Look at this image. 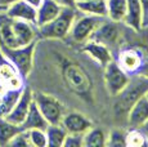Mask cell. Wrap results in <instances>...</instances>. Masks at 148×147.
I'll return each mask as SVG.
<instances>
[{
  "instance_id": "e575fe53",
  "label": "cell",
  "mask_w": 148,
  "mask_h": 147,
  "mask_svg": "<svg viewBox=\"0 0 148 147\" xmlns=\"http://www.w3.org/2000/svg\"><path fill=\"white\" fill-rule=\"evenodd\" d=\"M8 90V87H7V84L4 83L3 80H0V97H1L3 94H4L5 92Z\"/></svg>"
},
{
  "instance_id": "9a60e30c",
  "label": "cell",
  "mask_w": 148,
  "mask_h": 147,
  "mask_svg": "<svg viewBox=\"0 0 148 147\" xmlns=\"http://www.w3.org/2000/svg\"><path fill=\"white\" fill-rule=\"evenodd\" d=\"M124 23L134 31H139L144 26V12L140 0H126V14Z\"/></svg>"
},
{
  "instance_id": "d6a6232c",
  "label": "cell",
  "mask_w": 148,
  "mask_h": 147,
  "mask_svg": "<svg viewBox=\"0 0 148 147\" xmlns=\"http://www.w3.org/2000/svg\"><path fill=\"white\" fill-rule=\"evenodd\" d=\"M14 1H16V0H0V7L7 9V8L9 7L10 4H13Z\"/></svg>"
},
{
  "instance_id": "1f68e13d",
  "label": "cell",
  "mask_w": 148,
  "mask_h": 147,
  "mask_svg": "<svg viewBox=\"0 0 148 147\" xmlns=\"http://www.w3.org/2000/svg\"><path fill=\"white\" fill-rule=\"evenodd\" d=\"M57 1H58L61 5H63V7H72V8H75V0H57Z\"/></svg>"
},
{
  "instance_id": "f35d334b",
  "label": "cell",
  "mask_w": 148,
  "mask_h": 147,
  "mask_svg": "<svg viewBox=\"0 0 148 147\" xmlns=\"http://www.w3.org/2000/svg\"><path fill=\"white\" fill-rule=\"evenodd\" d=\"M76 1H84V0H75V3H76Z\"/></svg>"
},
{
  "instance_id": "8992f818",
  "label": "cell",
  "mask_w": 148,
  "mask_h": 147,
  "mask_svg": "<svg viewBox=\"0 0 148 147\" xmlns=\"http://www.w3.org/2000/svg\"><path fill=\"white\" fill-rule=\"evenodd\" d=\"M103 17H97L90 14H82L81 17L76 16L70 31V36L76 43H85L92 38L95 29L104 21Z\"/></svg>"
},
{
  "instance_id": "277c9868",
  "label": "cell",
  "mask_w": 148,
  "mask_h": 147,
  "mask_svg": "<svg viewBox=\"0 0 148 147\" xmlns=\"http://www.w3.org/2000/svg\"><path fill=\"white\" fill-rule=\"evenodd\" d=\"M32 98L48 123L61 124L62 117L66 114V109L58 98L44 92H32Z\"/></svg>"
},
{
  "instance_id": "83f0119b",
  "label": "cell",
  "mask_w": 148,
  "mask_h": 147,
  "mask_svg": "<svg viewBox=\"0 0 148 147\" xmlns=\"http://www.w3.org/2000/svg\"><path fill=\"white\" fill-rule=\"evenodd\" d=\"M28 138H30V143L34 147H47L48 139H47V133L42 129H30L28 131Z\"/></svg>"
},
{
  "instance_id": "f546056e",
  "label": "cell",
  "mask_w": 148,
  "mask_h": 147,
  "mask_svg": "<svg viewBox=\"0 0 148 147\" xmlns=\"http://www.w3.org/2000/svg\"><path fill=\"white\" fill-rule=\"evenodd\" d=\"M8 146L13 147H30V138H28V131H21L17 133L16 135L12 138V141L9 142Z\"/></svg>"
},
{
  "instance_id": "f1b7e54d",
  "label": "cell",
  "mask_w": 148,
  "mask_h": 147,
  "mask_svg": "<svg viewBox=\"0 0 148 147\" xmlns=\"http://www.w3.org/2000/svg\"><path fill=\"white\" fill-rule=\"evenodd\" d=\"M63 147H84V134L82 133H67Z\"/></svg>"
},
{
  "instance_id": "4dcf8cb0",
  "label": "cell",
  "mask_w": 148,
  "mask_h": 147,
  "mask_svg": "<svg viewBox=\"0 0 148 147\" xmlns=\"http://www.w3.org/2000/svg\"><path fill=\"white\" fill-rule=\"evenodd\" d=\"M142 7H143V12H144V25L147 23V18H148V0H140Z\"/></svg>"
},
{
  "instance_id": "44dd1931",
  "label": "cell",
  "mask_w": 148,
  "mask_h": 147,
  "mask_svg": "<svg viewBox=\"0 0 148 147\" xmlns=\"http://www.w3.org/2000/svg\"><path fill=\"white\" fill-rule=\"evenodd\" d=\"M47 133L48 146L50 147H63V142L66 139L67 132L61 124H49L45 129Z\"/></svg>"
},
{
  "instance_id": "cb8c5ba5",
  "label": "cell",
  "mask_w": 148,
  "mask_h": 147,
  "mask_svg": "<svg viewBox=\"0 0 148 147\" xmlns=\"http://www.w3.org/2000/svg\"><path fill=\"white\" fill-rule=\"evenodd\" d=\"M107 135L103 129L90 128L84 133V147H103L106 146Z\"/></svg>"
},
{
  "instance_id": "5bb4252c",
  "label": "cell",
  "mask_w": 148,
  "mask_h": 147,
  "mask_svg": "<svg viewBox=\"0 0 148 147\" xmlns=\"http://www.w3.org/2000/svg\"><path fill=\"white\" fill-rule=\"evenodd\" d=\"M82 52H84L85 54H88L89 57H92L97 63H99L103 69L111 61H113L110 47L98 43V41H94V40L85 41L84 47H82Z\"/></svg>"
},
{
  "instance_id": "e0dca14e",
  "label": "cell",
  "mask_w": 148,
  "mask_h": 147,
  "mask_svg": "<svg viewBox=\"0 0 148 147\" xmlns=\"http://www.w3.org/2000/svg\"><path fill=\"white\" fill-rule=\"evenodd\" d=\"M148 121V100L140 97L127 111V123L132 128H142Z\"/></svg>"
},
{
  "instance_id": "30bf717a",
  "label": "cell",
  "mask_w": 148,
  "mask_h": 147,
  "mask_svg": "<svg viewBox=\"0 0 148 147\" xmlns=\"http://www.w3.org/2000/svg\"><path fill=\"white\" fill-rule=\"evenodd\" d=\"M17 47H23L38 40V27L21 19H10Z\"/></svg>"
},
{
  "instance_id": "4fadbf2b",
  "label": "cell",
  "mask_w": 148,
  "mask_h": 147,
  "mask_svg": "<svg viewBox=\"0 0 148 147\" xmlns=\"http://www.w3.org/2000/svg\"><path fill=\"white\" fill-rule=\"evenodd\" d=\"M7 17L10 19H21L30 23H36V8L30 5L23 0H16L5 10Z\"/></svg>"
},
{
  "instance_id": "3957f363",
  "label": "cell",
  "mask_w": 148,
  "mask_h": 147,
  "mask_svg": "<svg viewBox=\"0 0 148 147\" xmlns=\"http://www.w3.org/2000/svg\"><path fill=\"white\" fill-rule=\"evenodd\" d=\"M36 44H38V40L32 41V43L27 45H23V47L16 48H9L0 44V49H1L3 54L12 62V65L16 67L17 72L21 75V78L23 80H26L31 71H32Z\"/></svg>"
},
{
  "instance_id": "836d02e7",
  "label": "cell",
  "mask_w": 148,
  "mask_h": 147,
  "mask_svg": "<svg viewBox=\"0 0 148 147\" xmlns=\"http://www.w3.org/2000/svg\"><path fill=\"white\" fill-rule=\"evenodd\" d=\"M23 1L28 3V4H30V5H32L34 8H38L39 5L41 4V1H42V0H23Z\"/></svg>"
},
{
  "instance_id": "ffe728a7",
  "label": "cell",
  "mask_w": 148,
  "mask_h": 147,
  "mask_svg": "<svg viewBox=\"0 0 148 147\" xmlns=\"http://www.w3.org/2000/svg\"><path fill=\"white\" fill-rule=\"evenodd\" d=\"M64 78L67 80V84L71 87L72 89H75L76 92H84V89L86 88V78H85V74L80 71V69L75 66H70L64 70Z\"/></svg>"
},
{
  "instance_id": "6da1fadb",
  "label": "cell",
  "mask_w": 148,
  "mask_h": 147,
  "mask_svg": "<svg viewBox=\"0 0 148 147\" xmlns=\"http://www.w3.org/2000/svg\"><path fill=\"white\" fill-rule=\"evenodd\" d=\"M77 16L76 8L63 7L58 16L53 21L38 27V38L50 39V40H62L70 35L71 27Z\"/></svg>"
},
{
  "instance_id": "4316f807",
  "label": "cell",
  "mask_w": 148,
  "mask_h": 147,
  "mask_svg": "<svg viewBox=\"0 0 148 147\" xmlns=\"http://www.w3.org/2000/svg\"><path fill=\"white\" fill-rule=\"evenodd\" d=\"M106 146L111 147H126V133L120 129H115L107 137Z\"/></svg>"
},
{
  "instance_id": "d590c367",
  "label": "cell",
  "mask_w": 148,
  "mask_h": 147,
  "mask_svg": "<svg viewBox=\"0 0 148 147\" xmlns=\"http://www.w3.org/2000/svg\"><path fill=\"white\" fill-rule=\"evenodd\" d=\"M142 131H143L144 133H146V135H147V137H148V121H147V123L146 124H143V125H142Z\"/></svg>"
},
{
  "instance_id": "74e56055",
  "label": "cell",
  "mask_w": 148,
  "mask_h": 147,
  "mask_svg": "<svg viewBox=\"0 0 148 147\" xmlns=\"http://www.w3.org/2000/svg\"><path fill=\"white\" fill-rule=\"evenodd\" d=\"M144 97H146V98H147V100H148V90H147V92H146V94H144Z\"/></svg>"
},
{
  "instance_id": "ba28073f",
  "label": "cell",
  "mask_w": 148,
  "mask_h": 147,
  "mask_svg": "<svg viewBox=\"0 0 148 147\" xmlns=\"http://www.w3.org/2000/svg\"><path fill=\"white\" fill-rule=\"evenodd\" d=\"M31 102H32V90L28 88V87H23L18 101H17L16 104L13 106V109L10 110L4 117L7 119L8 121H10V123L21 125L28 112Z\"/></svg>"
},
{
  "instance_id": "ac0fdd59",
  "label": "cell",
  "mask_w": 148,
  "mask_h": 147,
  "mask_svg": "<svg viewBox=\"0 0 148 147\" xmlns=\"http://www.w3.org/2000/svg\"><path fill=\"white\" fill-rule=\"evenodd\" d=\"M48 125H49V123L42 116V114L40 112L39 107L36 106V103L34 102L32 98V102L30 104L26 117H25L23 123L21 124L22 129L23 131H30V129H42V131H45L48 128Z\"/></svg>"
},
{
  "instance_id": "5b68a950",
  "label": "cell",
  "mask_w": 148,
  "mask_h": 147,
  "mask_svg": "<svg viewBox=\"0 0 148 147\" xmlns=\"http://www.w3.org/2000/svg\"><path fill=\"white\" fill-rule=\"evenodd\" d=\"M147 53L143 52L142 48L130 47L121 49L119 52L117 63L121 66L124 71H126L130 76L140 74V71L147 66Z\"/></svg>"
},
{
  "instance_id": "7402d4cb",
  "label": "cell",
  "mask_w": 148,
  "mask_h": 147,
  "mask_svg": "<svg viewBox=\"0 0 148 147\" xmlns=\"http://www.w3.org/2000/svg\"><path fill=\"white\" fill-rule=\"evenodd\" d=\"M21 131H23L21 125L13 124L5 117L0 116V147L8 146L12 138Z\"/></svg>"
},
{
  "instance_id": "484cf974",
  "label": "cell",
  "mask_w": 148,
  "mask_h": 147,
  "mask_svg": "<svg viewBox=\"0 0 148 147\" xmlns=\"http://www.w3.org/2000/svg\"><path fill=\"white\" fill-rule=\"evenodd\" d=\"M126 146L146 147L148 146V137L140 128H132L126 133Z\"/></svg>"
},
{
  "instance_id": "2e32d148",
  "label": "cell",
  "mask_w": 148,
  "mask_h": 147,
  "mask_svg": "<svg viewBox=\"0 0 148 147\" xmlns=\"http://www.w3.org/2000/svg\"><path fill=\"white\" fill-rule=\"evenodd\" d=\"M63 5H61L57 0H42L41 4L36 8V27H40L48 22L53 21L61 13Z\"/></svg>"
},
{
  "instance_id": "52a82bcc",
  "label": "cell",
  "mask_w": 148,
  "mask_h": 147,
  "mask_svg": "<svg viewBox=\"0 0 148 147\" xmlns=\"http://www.w3.org/2000/svg\"><path fill=\"white\" fill-rule=\"evenodd\" d=\"M130 80V75L121 69L116 61H111L104 67V83L110 95L116 97L124 90Z\"/></svg>"
},
{
  "instance_id": "7a4b0ae2",
  "label": "cell",
  "mask_w": 148,
  "mask_h": 147,
  "mask_svg": "<svg viewBox=\"0 0 148 147\" xmlns=\"http://www.w3.org/2000/svg\"><path fill=\"white\" fill-rule=\"evenodd\" d=\"M134 78H130L127 85L124 90L117 94V101L115 103V111L117 115H122L130 110V107L134 104L140 97H143L148 90V76L143 74L133 75Z\"/></svg>"
},
{
  "instance_id": "9c48e42d",
  "label": "cell",
  "mask_w": 148,
  "mask_h": 147,
  "mask_svg": "<svg viewBox=\"0 0 148 147\" xmlns=\"http://www.w3.org/2000/svg\"><path fill=\"white\" fill-rule=\"evenodd\" d=\"M0 80L7 84L8 89H22L25 87V80L17 72L16 67L12 65L0 49Z\"/></svg>"
},
{
  "instance_id": "7c38bea8",
  "label": "cell",
  "mask_w": 148,
  "mask_h": 147,
  "mask_svg": "<svg viewBox=\"0 0 148 147\" xmlns=\"http://www.w3.org/2000/svg\"><path fill=\"white\" fill-rule=\"evenodd\" d=\"M61 125L66 129L67 133H82L89 131L93 126L92 120H89L84 114L77 111L66 112L62 117Z\"/></svg>"
},
{
  "instance_id": "8d00e7d4",
  "label": "cell",
  "mask_w": 148,
  "mask_h": 147,
  "mask_svg": "<svg viewBox=\"0 0 148 147\" xmlns=\"http://www.w3.org/2000/svg\"><path fill=\"white\" fill-rule=\"evenodd\" d=\"M5 10H7L5 8H1V7H0V13H1V12H5Z\"/></svg>"
},
{
  "instance_id": "603a6c76",
  "label": "cell",
  "mask_w": 148,
  "mask_h": 147,
  "mask_svg": "<svg viewBox=\"0 0 148 147\" xmlns=\"http://www.w3.org/2000/svg\"><path fill=\"white\" fill-rule=\"evenodd\" d=\"M126 14V0H107V18L120 23Z\"/></svg>"
},
{
  "instance_id": "d4e9b609",
  "label": "cell",
  "mask_w": 148,
  "mask_h": 147,
  "mask_svg": "<svg viewBox=\"0 0 148 147\" xmlns=\"http://www.w3.org/2000/svg\"><path fill=\"white\" fill-rule=\"evenodd\" d=\"M22 89H8L7 92L0 97V116L4 117L5 115L13 109V106L16 104L19 95H21Z\"/></svg>"
},
{
  "instance_id": "8fae6325",
  "label": "cell",
  "mask_w": 148,
  "mask_h": 147,
  "mask_svg": "<svg viewBox=\"0 0 148 147\" xmlns=\"http://www.w3.org/2000/svg\"><path fill=\"white\" fill-rule=\"evenodd\" d=\"M119 36H120V30H119L117 23L111 21V19H108V21L104 19L95 29L89 40L98 41V43L110 47V45H115L117 43Z\"/></svg>"
},
{
  "instance_id": "d6986e66",
  "label": "cell",
  "mask_w": 148,
  "mask_h": 147,
  "mask_svg": "<svg viewBox=\"0 0 148 147\" xmlns=\"http://www.w3.org/2000/svg\"><path fill=\"white\" fill-rule=\"evenodd\" d=\"M75 8L81 14H90L107 18V0H84L76 1Z\"/></svg>"
}]
</instances>
